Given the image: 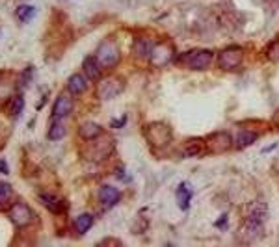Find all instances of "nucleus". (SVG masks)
<instances>
[{
    "label": "nucleus",
    "instance_id": "f257e3e1",
    "mask_svg": "<svg viewBox=\"0 0 279 247\" xmlns=\"http://www.w3.org/2000/svg\"><path fill=\"white\" fill-rule=\"evenodd\" d=\"M264 221H266V205L253 203L248 212V221H246V230H244V232H248V236L249 234L259 236L260 230H262Z\"/></svg>",
    "mask_w": 279,
    "mask_h": 247
},
{
    "label": "nucleus",
    "instance_id": "f03ea898",
    "mask_svg": "<svg viewBox=\"0 0 279 247\" xmlns=\"http://www.w3.org/2000/svg\"><path fill=\"white\" fill-rule=\"evenodd\" d=\"M214 58V52L212 51H192L186 52L185 56H181V62L185 63L188 69H194V71H205L208 65L212 63Z\"/></svg>",
    "mask_w": 279,
    "mask_h": 247
},
{
    "label": "nucleus",
    "instance_id": "7ed1b4c3",
    "mask_svg": "<svg viewBox=\"0 0 279 247\" xmlns=\"http://www.w3.org/2000/svg\"><path fill=\"white\" fill-rule=\"evenodd\" d=\"M10 219L15 227H28L36 221V212L24 203H13L10 208Z\"/></svg>",
    "mask_w": 279,
    "mask_h": 247
},
{
    "label": "nucleus",
    "instance_id": "20e7f679",
    "mask_svg": "<svg viewBox=\"0 0 279 247\" xmlns=\"http://www.w3.org/2000/svg\"><path fill=\"white\" fill-rule=\"evenodd\" d=\"M97 62L101 63L103 69H110L114 67L115 63L119 62V49L114 41H104L99 49H97V54H95Z\"/></svg>",
    "mask_w": 279,
    "mask_h": 247
},
{
    "label": "nucleus",
    "instance_id": "39448f33",
    "mask_svg": "<svg viewBox=\"0 0 279 247\" xmlns=\"http://www.w3.org/2000/svg\"><path fill=\"white\" fill-rule=\"evenodd\" d=\"M244 60V52L238 47H229L225 51L220 52L218 56V67L223 71H235L237 67H240V63Z\"/></svg>",
    "mask_w": 279,
    "mask_h": 247
},
{
    "label": "nucleus",
    "instance_id": "423d86ee",
    "mask_svg": "<svg viewBox=\"0 0 279 247\" xmlns=\"http://www.w3.org/2000/svg\"><path fill=\"white\" fill-rule=\"evenodd\" d=\"M147 140L151 145H160V147H166V145L171 141V130L162 123H153L147 126Z\"/></svg>",
    "mask_w": 279,
    "mask_h": 247
},
{
    "label": "nucleus",
    "instance_id": "0eeeda50",
    "mask_svg": "<svg viewBox=\"0 0 279 247\" xmlns=\"http://www.w3.org/2000/svg\"><path fill=\"white\" fill-rule=\"evenodd\" d=\"M235 145L233 141V138L227 134V132H216V134H212L210 138H207V141H205V147H207L210 153H225L229 151L231 147Z\"/></svg>",
    "mask_w": 279,
    "mask_h": 247
},
{
    "label": "nucleus",
    "instance_id": "6e6552de",
    "mask_svg": "<svg viewBox=\"0 0 279 247\" xmlns=\"http://www.w3.org/2000/svg\"><path fill=\"white\" fill-rule=\"evenodd\" d=\"M123 80L121 78H106L103 82L99 84V97L103 99V101H110V99H114L115 95H119V93L123 91Z\"/></svg>",
    "mask_w": 279,
    "mask_h": 247
},
{
    "label": "nucleus",
    "instance_id": "1a4fd4ad",
    "mask_svg": "<svg viewBox=\"0 0 279 247\" xmlns=\"http://www.w3.org/2000/svg\"><path fill=\"white\" fill-rule=\"evenodd\" d=\"M71 112H73V99L69 95H60V97L56 99L54 106H52V117H54L56 121H60L63 117H67Z\"/></svg>",
    "mask_w": 279,
    "mask_h": 247
},
{
    "label": "nucleus",
    "instance_id": "9d476101",
    "mask_svg": "<svg viewBox=\"0 0 279 247\" xmlns=\"http://www.w3.org/2000/svg\"><path fill=\"white\" fill-rule=\"evenodd\" d=\"M99 199H101V203H103L104 208H112L114 205L119 203L121 194H119V190H117V188L106 184V186L101 188V192H99Z\"/></svg>",
    "mask_w": 279,
    "mask_h": 247
},
{
    "label": "nucleus",
    "instance_id": "9b49d317",
    "mask_svg": "<svg viewBox=\"0 0 279 247\" xmlns=\"http://www.w3.org/2000/svg\"><path fill=\"white\" fill-rule=\"evenodd\" d=\"M173 58V51L167 47V45H160V47H153V52H151V62L156 67H162L166 63Z\"/></svg>",
    "mask_w": 279,
    "mask_h": 247
},
{
    "label": "nucleus",
    "instance_id": "f8f14e48",
    "mask_svg": "<svg viewBox=\"0 0 279 247\" xmlns=\"http://www.w3.org/2000/svg\"><path fill=\"white\" fill-rule=\"evenodd\" d=\"M82 69L84 72H86V78H88V80H99V78H101V72H103V67H101V63L97 62L95 56H88V58L84 60Z\"/></svg>",
    "mask_w": 279,
    "mask_h": 247
},
{
    "label": "nucleus",
    "instance_id": "ddd939ff",
    "mask_svg": "<svg viewBox=\"0 0 279 247\" xmlns=\"http://www.w3.org/2000/svg\"><path fill=\"white\" fill-rule=\"evenodd\" d=\"M78 134L86 141H93V140H97L99 136L103 134V128H101V124L93 123V121H86V123L80 124Z\"/></svg>",
    "mask_w": 279,
    "mask_h": 247
},
{
    "label": "nucleus",
    "instance_id": "4468645a",
    "mask_svg": "<svg viewBox=\"0 0 279 247\" xmlns=\"http://www.w3.org/2000/svg\"><path fill=\"white\" fill-rule=\"evenodd\" d=\"M67 89L71 95H80L88 89V78H84L82 74H73L67 80Z\"/></svg>",
    "mask_w": 279,
    "mask_h": 247
},
{
    "label": "nucleus",
    "instance_id": "2eb2a0df",
    "mask_svg": "<svg viewBox=\"0 0 279 247\" xmlns=\"http://www.w3.org/2000/svg\"><path fill=\"white\" fill-rule=\"evenodd\" d=\"M257 138H259V134L257 132H253V130H240L238 136L235 138V147H237V149H246V147L255 143Z\"/></svg>",
    "mask_w": 279,
    "mask_h": 247
},
{
    "label": "nucleus",
    "instance_id": "dca6fc26",
    "mask_svg": "<svg viewBox=\"0 0 279 247\" xmlns=\"http://www.w3.org/2000/svg\"><path fill=\"white\" fill-rule=\"evenodd\" d=\"M13 199V188L8 182H0V212L10 210Z\"/></svg>",
    "mask_w": 279,
    "mask_h": 247
},
{
    "label": "nucleus",
    "instance_id": "f3484780",
    "mask_svg": "<svg viewBox=\"0 0 279 247\" xmlns=\"http://www.w3.org/2000/svg\"><path fill=\"white\" fill-rule=\"evenodd\" d=\"M41 203L45 205V208H49L51 212H54V214H58V212H62L63 208V203L60 197L56 195H51V194H41Z\"/></svg>",
    "mask_w": 279,
    "mask_h": 247
},
{
    "label": "nucleus",
    "instance_id": "a211bd4d",
    "mask_svg": "<svg viewBox=\"0 0 279 247\" xmlns=\"http://www.w3.org/2000/svg\"><path fill=\"white\" fill-rule=\"evenodd\" d=\"M151 52H153V43L149 39H136L134 41V54L138 58H151Z\"/></svg>",
    "mask_w": 279,
    "mask_h": 247
},
{
    "label": "nucleus",
    "instance_id": "6ab92c4d",
    "mask_svg": "<svg viewBox=\"0 0 279 247\" xmlns=\"http://www.w3.org/2000/svg\"><path fill=\"white\" fill-rule=\"evenodd\" d=\"M177 199H179V206H181V210H188V206H190V201H192V190L188 188L186 184H181L177 188Z\"/></svg>",
    "mask_w": 279,
    "mask_h": 247
},
{
    "label": "nucleus",
    "instance_id": "aec40b11",
    "mask_svg": "<svg viewBox=\"0 0 279 247\" xmlns=\"http://www.w3.org/2000/svg\"><path fill=\"white\" fill-rule=\"evenodd\" d=\"M74 227H76L78 234H86L93 227V216L92 214H80L76 217V221H74Z\"/></svg>",
    "mask_w": 279,
    "mask_h": 247
},
{
    "label": "nucleus",
    "instance_id": "412c9836",
    "mask_svg": "<svg viewBox=\"0 0 279 247\" xmlns=\"http://www.w3.org/2000/svg\"><path fill=\"white\" fill-rule=\"evenodd\" d=\"M15 15H17V19L21 22H28L34 19V15H36V8L30 6V4H22L19 6L17 10H15Z\"/></svg>",
    "mask_w": 279,
    "mask_h": 247
},
{
    "label": "nucleus",
    "instance_id": "4be33fe9",
    "mask_svg": "<svg viewBox=\"0 0 279 247\" xmlns=\"http://www.w3.org/2000/svg\"><path fill=\"white\" fill-rule=\"evenodd\" d=\"M203 149H205V147L201 143H197V141H192V143L188 141V145H186L185 151H183V156H186V158H188V156H197L203 153Z\"/></svg>",
    "mask_w": 279,
    "mask_h": 247
},
{
    "label": "nucleus",
    "instance_id": "5701e85b",
    "mask_svg": "<svg viewBox=\"0 0 279 247\" xmlns=\"http://www.w3.org/2000/svg\"><path fill=\"white\" fill-rule=\"evenodd\" d=\"M63 136H65V126L62 123L52 124L49 128V140H62Z\"/></svg>",
    "mask_w": 279,
    "mask_h": 247
},
{
    "label": "nucleus",
    "instance_id": "b1692460",
    "mask_svg": "<svg viewBox=\"0 0 279 247\" xmlns=\"http://www.w3.org/2000/svg\"><path fill=\"white\" fill-rule=\"evenodd\" d=\"M266 56H268V60H272V62H278L279 60V39L272 41L268 47H266Z\"/></svg>",
    "mask_w": 279,
    "mask_h": 247
},
{
    "label": "nucleus",
    "instance_id": "393cba45",
    "mask_svg": "<svg viewBox=\"0 0 279 247\" xmlns=\"http://www.w3.org/2000/svg\"><path fill=\"white\" fill-rule=\"evenodd\" d=\"M22 106H24V101H22V97H15V99H11V106H10V112L11 115H19L22 112Z\"/></svg>",
    "mask_w": 279,
    "mask_h": 247
},
{
    "label": "nucleus",
    "instance_id": "a878e982",
    "mask_svg": "<svg viewBox=\"0 0 279 247\" xmlns=\"http://www.w3.org/2000/svg\"><path fill=\"white\" fill-rule=\"evenodd\" d=\"M0 173H4V175L10 173V171H8V165H6V160H0Z\"/></svg>",
    "mask_w": 279,
    "mask_h": 247
},
{
    "label": "nucleus",
    "instance_id": "bb28decb",
    "mask_svg": "<svg viewBox=\"0 0 279 247\" xmlns=\"http://www.w3.org/2000/svg\"><path fill=\"white\" fill-rule=\"evenodd\" d=\"M225 223H227V214H223V216H222V221L218 219V221H216V227H225Z\"/></svg>",
    "mask_w": 279,
    "mask_h": 247
},
{
    "label": "nucleus",
    "instance_id": "cd10ccee",
    "mask_svg": "<svg viewBox=\"0 0 279 247\" xmlns=\"http://www.w3.org/2000/svg\"><path fill=\"white\" fill-rule=\"evenodd\" d=\"M0 74H2V72H0Z\"/></svg>",
    "mask_w": 279,
    "mask_h": 247
}]
</instances>
